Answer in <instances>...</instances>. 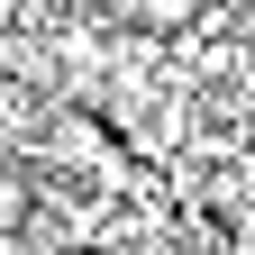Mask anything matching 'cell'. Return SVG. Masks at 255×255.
<instances>
[{
	"mask_svg": "<svg viewBox=\"0 0 255 255\" xmlns=\"http://www.w3.org/2000/svg\"><path fill=\"white\" fill-rule=\"evenodd\" d=\"M191 18H201V0H119V27H137V37H182Z\"/></svg>",
	"mask_w": 255,
	"mask_h": 255,
	"instance_id": "1",
	"label": "cell"
},
{
	"mask_svg": "<svg viewBox=\"0 0 255 255\" xmlns=\"http://www.w3.org/2000/svg\"><path fill=\"white\" fill-rule=\"evenodd\" d=\"M27 219H37V173H27V164H0V246H18Z\"/></svg>",
	"mask_w": 255,
	"mask_h": 255,
	"instance_id": "2",
	"label": "cell"
}]
</instances>
